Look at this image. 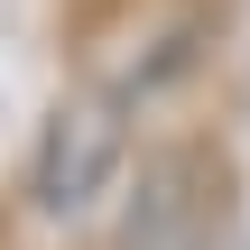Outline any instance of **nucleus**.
<instances>
[{
	"instance_id": "1",
	"label": "nucleus",
	"mask_w": 250,
	"mask_h": 250,
	"mask_svg": "<svg viewBox=\"0 0 250 250\" xmlns=\"http://www.w3.org/2000/svg\"><path fill=\"white\" fill-rule=\"evenodd\" d=\"M111 167H121V102L111 93H74V102H56V121H46V139H37V213H56V223H74L102 186H111Z\"/></svg>"
}]
</instances>
